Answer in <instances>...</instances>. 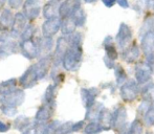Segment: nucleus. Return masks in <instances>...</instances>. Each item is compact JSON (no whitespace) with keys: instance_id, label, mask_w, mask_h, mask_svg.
<instances>
[{"instance_id":"obj_28","label":"nucleus","mask_w":154,"mask_h":134,"mask_svg":"<svg viewBox=\"0 0 154 134\" xmlns=\"http://www.w3.org/2000/svg\"><path fill=\"white\" fill-rule=\"evenodd\" d=\"M57 86L56 84H51L46 88V91L43 96V103L49 104V105H56V91H57Z\"/></svg>"},{"instance_id":"obj_31","label":"nucleus","mask_w":154,"mask_h":134,"mask_svg":"<svg viewBox=\"0 0 154 134\" xmlns=\"http://www.w3.org/2000/svg\"><path fill=\"white\" fill-rule=\"evenodd\" d=\"M114 73H116V83H118L119 85H123L124 82L127 80V73H126L125 69L123 68V66L116 65L114 67Z\"/></svg>"},{"instance_id":"obj_35","label":"nucleus","mask_w":154,"mask_h":134,"mask_svg":"<svg viewBox=\"0 0 154 134\" xmlns=\"http://www.w3.org/2000/svg\"><path fill=\"white\" fill-rule=\"evenodd\" d=\"M128 134H143V124L140 120H135L130 126Z\"/></svg>"},{"instance_id":"obj_21","label":"nucleus","mask_w":154,"mask_h":134,"mask_svg":"<svg viewBox=\"0 0 154 134\" xmlns=\"http://www.w3.org/2000/svg\"><path fill=\"white\" fill-rule=\"evenodd\" d=\"M140 58V47L136 43H132L131 45L124 49L123 59L127 63H133Z\"/></svg>"},{"instance_id":"obj_46","label":"nucleus","mask_w":154,"mask_h":134,"mask_svg":"<svg viewBox=\"0 0 154 134\" xmlns=\"http://www.w3.org/2000/svg\"><path fill=\"white\" fill-rule=\"evenodd\" d=\"M84 1H85L86 3H92V2L97 1V0H84Z\"/></svg>"},{"instance_id":"obj_1","label":"nucleus","mask_w":154,"mask_h":134,"mask_svg":"<svg viewBox=\"0 0 154 134\" xmlns=\"http://www.w3.org/2000/svg\"><path fill=\"white\" fill-rule=\"evenodd\" d=\"M83 57V49L82 44H73L69 43V47L65 53L63 58L62 65L66 70L68 71H75L80 67Z\"/></svg>"},{"instance_id":"obj_20","label":"nucleus","mask_w":154,"mask_h":134,"mask_svg":"<svg viewBox=\"0 0 154 134\" xmlns=\"http://www.w3.org/2000/svg\"><path fill=\"white\" fill-rule=\"evenodd\" d=\"M142 49L146 57L154 53V31L145 33L142 39Z\"/></svg>"},{"instance_id":"obj_41","label":"nucleus","mask_w":154,"mask_h":134,"mask_svg":"<svg viewBox=\"0 0 154 134\" xmlns=\"http://www.w3.org/2000/svg\"><path fill=\"white\" fill-rule=\"evenodd\" d=\"M104 63H105V65L108 67V68H114V61L113 60H111V59H109V58L107 57V56H105L104 57Z\"/></svg>"},{"instance_id":"obj_5","label":"nucleus","mask_w":154,"mask_h":134,"mask_svg":"<svg viewBox=\"0 0 154 134\" xmlns=\"http://www.w3.org/2000/svg\"><path fill=\"white\" fill-rule=\"evenodd\" d=\"M132 39V29L129 25L122 23L120 25V29H119L118 35L116 37V44H118L119 48L121 50H124L125 48L128 47V44L130 43Z\"/></svg>"},{"instance_id":"obj_42","label":"nucleus","mask_w":154,"mask_h":134,"mask_svg":"<svg viewBox=\"0 0 154 134\" xmlns=\"http://www.w3.org/2000/svg\"><path fill=\"white\" fill-rule=\"evenodd\" d=\"M83 125H84V120H80V122H78V123H75V124H73L72 131H73V132H77V131H79L80 129H82Z\"/></svg>"},{"instance_id":"obj_8","label":"nucleus","mask_w":154,"mask_h":134,"mask_svg":"<svg viewBox=\"0 0 154 134\" xmlns=\"http://www.w3.org/2000/svg\"><path fill=\"white\" fill-rule=\"evenodd\" d=\"M41 12V1L40 0H25L23 3V14L27 20H35L39 17Z\"/></svg>"},{"instance_id":"obj_2","label":"nucleus","mask_w":154,"mask_h":134,"mask_svg":"<svg viewBox=\"0 0 154 134\" xmlns=\"http://www.w3.org/2000/svg\"><path fill=\"white\" fill-rule=\"evenodd\" d=\"M25 100V93L22 89H15L10 93L2 94L0 96V105L10 106V107L17 108L22 105Z\"/></svg>"},{"instance_id":"obj_44","label":"nucleus","mask_w":154,"mask_h":134,"mask_svg":"<svg viewBox=\"0 0 154 134\" xmlns=\"http://www.w3.org/2000/svg\"><path fill=\"white\" fill-rule=\"evenodd\" d=\"M104 4H105L107 8H111L116 4V2H118V0H102Z\"/></svg>"},{"instance_id":"obj_3","label":"nucleus","mask_w":154,"mask_h":134,"mask_svg":"<svg viewBox=\"0 0 154 134\" xmlns=\"http://www.w3.org/2000/svg\"><path fill=\"white\" fill-rule=\"evenodd\" d=\"M69 47V39L68 37H60L57 40L55 53L53 55V67L54 69L58 68L62 64L63 58L65 53L67 51Z\"/></svg>"},{"instance_id":"obj_4","label":"nucleus","mask_w":154,"mask_h":134,"mask_svg":"<svg viewBox=\"0 0 154 134\" xmlns=\"http://www.w3.org/2000/svg\"><path fill=\"white\" fill-rule=\"evenodd\" d=\"M140 89L138 87V83L134 80H129L124 83L121 87V96L125 102H133L138 96Z\"/></svg>"},{"instance_id":"obj_12","label":"nucleus","mask_w":154,"mask_h":134,"mask_svg":"<svg viewBox=\"0 0 154 134\" xmlns=\"http://www.w3.org/2000/svg\"><path fill=\"white\" fill-rule=\"evenodd\" d=\"M135 79L138 84H146L152 77L153 70L148 63H138L135 66Z\"/></svg>"},{"instance_id":"obj_37","label":"nucleus","mask_w":154,"mask_h":134,"mask_svg":"<svg viewBox=\"0 0 154 134\" xmlns=\"http://www.w3.org/2000/svg\"><path fill=\"white\" fill-rule=\"evenodd\" d=\"M151 105H152V102H151V100H146V99H144L142 103H140V105L138 106V109H137L138 114L145 115V114L147 113V111L150 109Z\"/></svg>"},{"instance_id":"obj_16","label":"nucleus","mask_w":154,"mask_h":134,"mask_svg":"<svg viewBox=\"0 0 154 134\" xmlns=\"http://www.w3.org/2000/svg\"><path fill=\"white\" fill-rule=\"evenodd\" d=\"M56 105H49V104H44L41 105V107L38 109L35 116V122L36 123H48V120L51 118L55 111Z\"/></svg>"},{"instance_id":"obj_39","label":"nucleus","mask_w":154,"mask_h":134,"mask_svg":"<svg viewBox=\"0 0 154 134\" xmlns=\"http://www.w3.org/2000/svg\"><path fill=\"white\" fill-rule=\"evenodd\" d=\"M10 38H12L10 29H0V43H4L6 41L10 40Z\"/></svg>"},{"instance_id":"obj_11","label":"nucleus","mask_w":154,"mask_h":134,"mask_svg":"<svg viewBox=\"0 0 154 134\" xmlns=\"http://www.w3.org/2000/svg\"><path fill=\"white\" fill-rule=\"evenodd\" d=\"M62 19L61 17H56L53 19H47L42 25V34L44 37H51L53 38L58 32L61 29Z\"/></svg>"},{"instance_id":"obj_40","label":"nucleus","mask_w":154,"mask_h":134,"mask_svg":"<svg viewBox=\"0 0 154 134\" xmlns=\"http://www.w3.org/2000/svg\"><path fill=\"white\" fill-rule=\"evenodd\" d=\"M23 4V0H8V5L12 8H19Z\"/></svg>"},{"instance_id":"obj_26","label":"nucleus","mask_w":154,"mask_h":134,"mask_svg":"<svg viewBox=\"0 0 154 134\" xmlns=\"http://www.w3.org/2000/svg\"><path fill=\"white\" fill-rule=\"evenodd\" d=\"M32 124H34V123H32L31 118H29L27 116H24V115L18 116V117H16L14 120V127L17 130L21 131V132L25 131L26 129L31 128L32 126Z\"/></svg>"},{"instance_id":"obj_47","label":"nucleus","mask_w":154,"mask_h":134,"mask_svg":"<svg viewBox=\"0 0 154 134\" xmlns=\"http://www.w3.org/2000/svg\"><path fill=\"white\" fill-rule=\"evenodd\" d=\"M149 2H154V0H148Z\"/></svg>"},{"instance_id":"obj_45","label":"nucleus","mask_w":154,"mask_h":134,"mask_svg":"<svg viewBox=\"0 0 154 134\" xmlns=\"http://www.w3.org/2000/svg\"><path fill=\"white\" fill-rule=\"evenodd\" d=\"M118 3L120 6H122L123 8H127L129 6V3H128V0H118Z\"/></svg>"},{"instance_id":"obj_22","label":"nucleus","mask_w":154,"mask_h":134,"mask_svg":"<svg viewBox=\"0 0 154 134\" xmlns=\"http://www.w3.org/2000/svg\"><path fill=\"white\" fill-rule=\"evenodd\" d=\"M15 16L13 15L10 8H4L0 15V29H12L13 22H14Z\"/></svg>"},{"instance_id":"obj_34","label":"nucleus","mask_w":154,"mask_h":134,"mask_svg":"<svg viewBox=\"0 0 154 134\" xmlns=\"http://www.w3.org/2000/svg\"><path fill=\"white\" fill-rule=\"evenodd\" d=\"M144 120H145V124L148 127L154 126V100L152 102V105H151L150 109L144 115Z\"/></svg>"},{"instance_id":"obj_18","label":"nucleus","mask_w":154,"mask_h":134,"mask_svg":"<svg viewBox=\"0 0 154 134\" xmlns=\"http://www.w3.org/2000/svg\"><path fill=\"white\" fill-rule=\"evenodd\" d=\"M18 50H20V43L16 42L15 40H8L0 44V59L14 55Z\"/></svg>"},{"instance_id":"obj_48","label":"nucleus","mask_w":154,"mask_h":134,"mask_svg":"<svg viewBox=\"0 0 154 134\" xmlns=\"http://www.w3.org/2000/svg\"><path fill=\"white\" fill-rule=\"evenodd\" d=\"M147 134H153V133H151V132H148V133H147Z\"/></svg>"},{"instance_id":"obj_15","label":"nucleus","mask_w":154,"mask_h":134,"mask_svg":"<svg viewBox=\"0 0 154 134\" xmlns=\"http://www.w3.org/2000/svg\"><path fill=\"white\" fill-rule=\"evenodd\" d=\"M20 51L29 60H32L38 58V45L32 39L31 40H25L20 42Z\"/></svg>"},{"instance_id":"obj_27","label":"nucleus","mask_w":154,"mask_h":134,"mask_svg":"<svg viewBox=\"0 0 154 134\" xmlns=\"http://www.w3.org/2000/svg\"><path fill=\"white\" fill-rule=\"evenodd\" d=\"M104 110V106L101 103H95L92 107H90L89 109H87L86 112V120H90L92 122H94V120H97L101 114V112Z\"/></svg>"},{"instance_id":"obj_6","label":"nucleus","mask_w":154,"mask_h":134,"mask_svg":"<svg viewBox=\"0 0 154 134\" xmlns=\"http://www.w3.org/2000/svg\"><path fill=\"white\" fill-rule=\"evenodd\" d=\"M81 8V0H63L60 4L59 16L62 19L71 17Z\"/></svg>"},{"instance_id":"obj_30","label":"nucleus","mask_w":154,"mask_h":134,"mask_svg":"<svg viewBox=\"0 0 154 134\" xmlns=\"http://www.w3.org/2000/svg\"><path fill=\"white\" fill-rule=\"evenodd\" d=\"M104 128L99 122H90L88 125H86L84 129V134H100Z\"/></svg>"},{"instance_id":"obj_24","label":"nucleus","mask_w":154,"mask_h":134,"mask_svg":"<svg viewBox=\"0 0 154 134\" xmlns=\"http://www.w3.org/2000/svg\"><path fill=\"white\" fill-rule=\"evenodd\" d=\"M112 120H113L112 112L108 109H104L100 114L99 118H97V120L102 125L104 130H109V129L112 128Z\"/></svg>"},{"instance_id":"obj_19","label":"nucleus","mask_w":154,"mask_h":134,"mask_svg":"<svg viewBox=\"0 0 154 134\" xmlns=\"http://www.w3.org/2000/svg\"><path fill=\"white\" fill-rule=\"evenodd\" d=\"M61 0H49L43 8V16L46 19H53L59 17V10Z\"/></svg>"},{"instance_id":"obj_36","label":"nucleus","mask_w":154,"mask_h":134,"mask_svg":"<svg viewBox=\"0 0 154 134\" xmlns=\"http://www.w3.org/2000/svg\"><path fill=\"white\" fill-rule=\"evenodd\" d=\"M35 34V26L34 24H27V26L25 27V29L23 31L22 35L20 36L21 41H25V40H31L34 37Z\"/></svg>"},{"instance_id":"obj_17","label":"nucleus","mask_w":154,"mask_h":134,"mask_svg":"<svg viewBox=\"0 0 154 134\" xmlns=\"http://www.w3.org/2000/svg\"><path fill=\"white\" fill-rule=\"evenodd\" d=\"M99 96V90L97 88H83L81 89V98L83 105L86 109H89L95 104V99Z\"/></svg>"},{"instance_id":"obj_50","label":"nucleus","mask_w":154,"mask_h":134,"mask_svg":"<svg viewBox=\"0 0 154 134\" xmlns=\"http://www.w3.org/2000/svg\"><path fill=\"white\" fill-rule=\"evenodd\" d=\"M0 8H1V5H0Z\"/></svg>"},{"instance_id":"obj_9","label":"nucleus","mask_w":154,"mask_h":134,"mask_svg":"<svg viewBox=\"0 0 154 134\" xmlns=\"http://www.w3.org/2000/svg\"><path fill=\"white\" fill-rule=\"evenodd\" d=\"M39 81V78L37 75V72L35 70L34 66H29L26 70L24 71L22 75L19 78V84L22 88L24 89H29V88H32L34 86L37 85Z\"/></svg>"},{"instance_id":"obj_38","label":"nucleus","mask_w":154,"mask_h":134,"mask_svg":"<svg viewBox=\"0 0 154 134\" xmlns=\"http://www.w3.org/2000/svg\"><path fill=\"white\" fill-rule=\"evenodd\" d=\"M0 109H1L2 113L6 115L8 117H14L17 114V109L15 107H10V106H4L0 105Z\"/></svg>"},{"instance_id":"obj_33","label":"nucleus","mask_w":154,"mask_h":134,"mask_svg":"<svg viewBox=\"0 0 154 134\" xmlns=\"http://www.w3.org/2000/svg\"><path fill=\"white\" fill-rule=\"evenodd\" d=\"M72 127H73V123H71V122L60 124L59 127L56 129L55 134H69V133L73 132Z\"/></svg>"},{"instance_id":"obj_10","label":"nucleus","mask_w":154,"mask_h":134,"mask_svg":"<svg viewBox=\"0 0 154 134\" xmlns=\"http://www.w3.org/2000/svg\"><path fill=\"white\" fill-rule=\"evenodd\" d=\"M27 18L23 13H16L15 14L14 22H13L12 29H11V35L12 38H18L22 35L23 31L27 26Z\"/></svg>"},{"instance_id":"obj_14","label":"nucleus","mask_w":154,"mask_h":134,"mask_svg":"<svg viewBox=\"0 0 154 134\" xmlns=\"http://www.w3.org/2000/svg\"><path fill=\"white\" fill-rule=\"evenodd\" d=\"M38 45V58H44L51 55L54 46V40L51 37H40L37 39Z\"/></svg>"},{"instance_id":"obj_49","label":"nucleus","mask_w":154,"mask_h":134,"mask_svg":"<svg viewBox=\"0 0 154 134\" xmlns=\"http://www.w3.org/2000/svg\"><path fill=\"white\" fill-rule=\"evenodd\" d=\"M0 1H2V2H3V1H5V0H0Z\"/></svg>"},{"instance_id":"obj_32","label":"nucleus","mask_w":154,"mask_h":134,"mask_svg":"<svg viewBox=\"0 0 154 134\" xmlns=\"http://www.w3.org/2000/svg\"><path fill=\"white\" fill-rule=\"evenodd\" d=\"M71 17H72L73 20H75L77 26H83V25L85 24V22H86V14H85V12H84L83 8H80V10H78Z\"/></svg>"},{"instance_id":"obj_25","label":"nucleus","mask_w":154,"mask_h":134,"mask_svg":"<svg viewBox=\"0 0 154 134\" xmlns=\"http://www.w3.org/2000/svg\"><path fill=\"white\" fill-rule=\"evenodd\" d=\"M77 24H75V20L72 17H68L62 20V26H61V32L64 36H70L75 33V29H77Z\"/></svg>"},{"instance_id":"obj_23","label":"nucleus","mask_w":154,"mask_h":134,"mask_svg":"<svg viewBox=\"0 0 154 134\" xmlns=\"http://www.w3.org/2000/svg\"><path fill=\"white\" fill-rule=\"evenodd\" d=\"M103 44H104V47H105V50H106V56H107L109 59L116 61V60L119 58V53H118V50H116V47H114L113 43H112V37H110V36L106 37Z\"/></svg>"},{"instance_id":"obj_7","label":"nucleus","mask_w":154,"mask_h":134,"mask_svg":"<svg viewBox=\"0 0 154 134\" xmlns=\"http://www.w3.org/2000/svg\"><path fill=\"white\" fill-rule=\"evenodd\" d=\"M112 128L116 129L120 132L126 131V123H127V110L125 107L116 108L114 111H112Z\"/></svg>"},{"instance_id":"obj_13","label":"nucleus","mask_w":154,"mask_h":134,"mask_svg":"<svg viewBox=\"0 0 154 134\" xmlns=\"http://www.w3.org/2000/svg\"><path fill=\"white\" fill-rule=\"evenodd\" d=\"M51 65H53V55L41 58V59L38 60L37 63H35L34 65H32L35 70H36L39 80H42L46 77Z\"/></svg>"},{"instance_id":"obj_29","label":"nucleus","mask_w":154,"mask_h":134,"mask_svg":"<svg viewBox=\"0 0 154 134\" xmlns=\"http://www.w3.org/2000/svg\"><path fill=\"white\" fill-rule=\"evenodd\" d=\"M17 86V80L16 79H10L8 81H4L0 83V94H6L10 92L14 91Z\"/></svg>"},{"instance_id":"obj_43","label":"nucleus","mask_w":154,"mask_h":134,"mask_svg":"<svg viewBox=\"0 0 154 134\" xmlns=\"http://www.w3.org/2000/svg\"><path fill=\"white\" fill-rule=\"evenodd\" d=\"M10 125L8 124H4L0 120V132H6V131L10 130Z\"/></svg>"}]
</instances>
